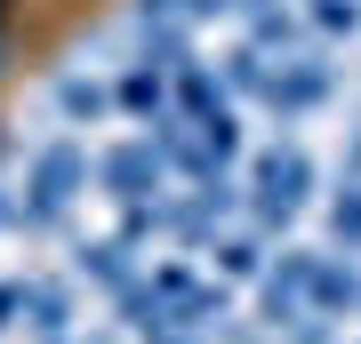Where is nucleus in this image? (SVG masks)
<instances>
[{
    "label": "nucleus",
    "mask_w": 361,
    "mask_h": 344,
    "mask_svg": "<svg viewBox=\"0 0 361 344\" xmlns=\"http://www.w3.org/2000/svg\"><path fill=\"white\" fill-rule=\"evenodd\" d=\"M329 232L345 241V256L361 248V177H345V184H337V200H329Z\"/></svg>",
    "instance_id": "nucleus-6"
},
{
    "label": "nucleus",
    "mask_w": 361,
    "mask_h": 344,
    "mask_svg": "<svg viewBox=\"0 0 361 344\" xmlns=\"http://www.w3.org/2000/svg\"><path fill=\"white\" fill-rule=\"evenodd\" d=\"M129 113H145V120H161L169 113V64H153V56H137L129 72H121V89H113Z\"/></svg>",
    "instance_id": "nucleus-5"
},
{
    "label": "nucleus",
    "mask_w": 361,
    "mask_h": 344,
    "mask_svg": "<svg viewBox=\"0 0 361 344\" xmlns=\"http://www.w3.org/2000/svg\"><path fill=\"white\" fill-rule=\"evenodd\" d=\"M80 184H89V160H80L73 144H49V153L32 160L25 192H16V224H49V217H65Z\"/></svg>",
    "instance_id": "nucleus-2"
},
{
    "label": "nucleus",
    "mask_w": 361,
    "mask_h": 344,
    "mask_svg": "<svg viewBox=\"0 0 361 344\" xmlns=\"http://www.w3.org/2000/svg\"><path fill=\"white\" fill-rule=\"evenodd\" d=\"M329 89H337V72L322 56H289L281 72H265V104L273 113H313V104H329Z\"/></svg>",
    "instance_id": "nucleus-4"
},
{
    "label": "nucleus",
    "mask_w": 361,
    "mask_h": 344,
    "mask_svg": "<svg viewBox=\"0 0 361 344\" xmlns=\"http://www.w3.org/2000/svg\"><path fill=\"white\" fill-rule=\"evenodd\" d=\"M161 168H169V160H161V144L145 136V144H113V153L97 160V177H104V192H113V200H129V208H137L145 192H161Z\"/></svg>",
    "instance_id": "nucleus-3"
},
{
    "label": "nucleus",
    "mask_w": 361,
    "mask_h": 344,
    "mask_svg": "<svg viewBox=\"0 0 361 344\" xmlns=\"http://www.w3.org/2000/svg\"><path fill=\"white\" fill-rule=\"evenodd\" d=\"M65 113L73 120H97L104 113V89H97V80H65Z\"/></svg>",
    "instance_id": "nucleus-8"
},
{
    "label": "nucleus",
    "mask_w": 361,
    "mask_h": 344,
    "mask_svg": "<svg viewBox=\"0 0 361 344\" xmlns=\"http://www.w3.org/2000/svg\"><path fill=\"white\" fill-rule=\"evenodd\" d=\"M313 25H322V32H361V0H313Z\"/></svg>",
    "instance_id": "nucleus-7"
},
{
    "label": "nucleus",
    "mask_w": 361,
    "mask_h": 344,
    "mask_svg": "<svg viewBox=\"0 0 361 344\" xmlns=\"http://www.w3.org/2000/svg\"><path fill=\"white\" fill-rule=\"evenodd\" d=\"M217 265L233 272V281H241V272H257L265 256H257V241H217Z\"/></svg>",
    "instance_id": "nucleus-9"
},
{
    "label": "nucleus",
    "mask_w": 361,
    "mask_h": 344,
    "mask_svg": "<svg viewBox=\"0 0 361 344\" xmlns=\"http://www.w3.org/2000/svg\"><path fill=\"white\" fill-rule=\"evenodd\" d=\"M305 192H313V160L297 153V144H273V153L257 160V177H249V217H257L265 232H281V224H297Z\"/></svg>",
    "instance_id": "nucleus-1"
}]
</instances>
